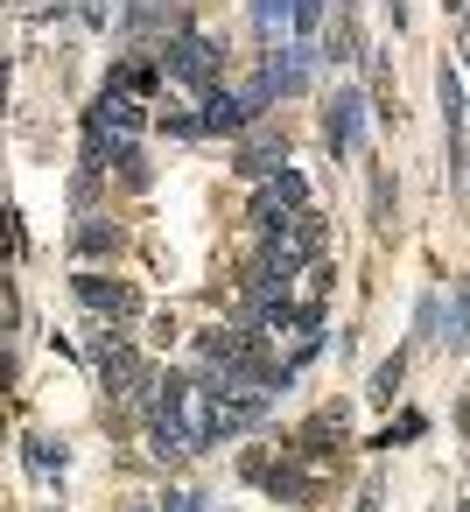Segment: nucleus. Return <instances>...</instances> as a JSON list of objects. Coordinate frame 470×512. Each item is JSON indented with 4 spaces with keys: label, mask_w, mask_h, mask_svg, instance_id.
Listing matches in <instances>:
<instances>
[{
    "label": "nucleus",
    "mask_w": 470,
    "mask_h": 512,
    "mask_svg": "<svg viewBox=\"0 0 470 512\" xmlns=\"http://www.w3.org/2000/svg\"><path fill=\"white\" fill-rule=\"evenodd\" d=\"M162 64H169V78H176V85H190V92H218V43H211V36L176 29V36H169V50H162Z\"/></svg>",
    "instance_id": "1"
},
{
    "label": "nucleus",
    "mask_w": 470,
    "mask_h": 512,
    "mask_svg": "<svg viewBox=\"0 0 470 512\" xmlns=\"http://www.w3.org/2000/svg\"><path fill=\"white\" fill-rule=\"evenodd\" d=\"M99 379H106V393H120V400H148V393H155V372H148V358H141L127 337H99Z\"/></svg>",
    "instance_id": "2"
},
{
    "label": "nucleus",
    "mask_w": 470,
    "mask_h": 512,
    "mask_svg": "<svg viewBox=\"0 0 470 512\" xmlns=\"http://www.w3.org/2000/svg\"><path fill=\"white\" fill-rule=\"evenodd\" d=\"M92 134H99V141H134V134H141V106L113 85V92L92 106Z\"/></svg>",
    "instance_id": "3"
},
{
    "label": "nucleus",
    "mask_w": 470,
    "mask_h": 512,
    "mask_svg": "<svg viewBox=\"0 0 470 512\" xmlns=\"http://www.w3.org/2000/svg\"><path fill=\"white\" fill-rule=\"evenodd\" d=\"M78 302L99 309V316H134V309H141V295H134L127 281H113V274H85V281H78Z\"/></svg>",
    "instance_id": "4"
},
{
    "label": "nucleus",
    "mask_w": 470,
    "mask_h": 512,
    "mask_svg": "<svg viewBox=\"0 0 470 512\" xmlns=\"http://www.w3.org/2000/svg\"><path fill=\"white\" fill-rule=\"evenodd\" d=\"M309 57H316L309 43H288V50H274V57H267V71H260V78L274 85V99H288V92H302V85H309Z\"/></svg>",
    "instance_id": "5"
},
{
    "label": "nucleus",
    "mask_w": 470,
    "mask_h": 512,
    "mask_svg": "<svg viewBox=\"0 0 470 512\" xmlns=\"http://www.w3.org/2000/svg\"><path fill=\"white\" fill-rule=\"evenodd\" d=\"M253 113H246V99L239 92H204V113H197V134H239Z\"/></svg>",
    "instance_id": "6"
},
{
    "label": "nucleus",
    "mask_w": 470,
    "mask_h": 512,
    "mask_svg": "<svg viewBox=\"0 0 470 512\" xmlns=\"http://www.w3.org/2000/svg\"><path fill=\"white\" fill-rule=\"evenodd\" d=\"M358 120H365V99H358V92H337V99H330V120H323V134H330L337 155L358 148Z\"/></svg>",
    "instance_id": "7"
},
{
    "label": "nucleus",
    "mask_w": 470,
    "mask_h": 512,
    "mask_svg": "<svg viewBox=\"0 0 470 512\" xmlns=\"http://www.w3.org/2000/svg\"><path fill=\"white\" fill-rule=\"evenodd\" d=\"M442 113H449V176L463 183V176H470V169H463V85H456L449 71H442Z\"/></svg>",
    "instance_id": "8"
},
{
    "label": "nucleus",
    "mask_w": 470,
    "mask_h": 512,
    "mask_svg": "<svg viewBox=\"0 0 470 512\" xmlns=\"http://www.w3.org/2000/svg\"><path fill=\"white\" fill-rule=\"evenodd\" d=\"M267 162H281V134H253V141L239 148V169H246V176H260Z\"/></svg>",
    "instance_id": "9"
},
{
    "label": "nucleus",
    "mask_w": 470,
    "mask_h": 512,
    "mask_svg": "<svg viewBox=\"0 0 470 512\" xmlns=\"http://www.w3.org/2000/svg\"><path fill=\"white\" fill-rule=\"evenodd\" d=\"M267 197H281L288 211H309V183H302L295 169H274V183H267Z\"/></svg>",
    "instance_id": "10"
},
{
    "label": "nucleus",
    "mask_w": 470,
    "mask_h": 512,
    "mask_svg": "<svg viewBox=\"0 0 470 512\" xmlns=\"http://www.w3.org/2000/svg\"><path fill=\"white\" fill-rule=\"evenodd\" d=\"M78 246H85V253H113V246H120V232H113L106 218H92V225L78 232Z\"/></svg>",
    "instance_id": "11"
},
{
    "label": "nucleus",
    "mask_w": 470,
    "mask_h": 512,
    "mask_svg": "<svg viewBox=\"0 0 470 512\" xmlns=\"http://www.w3.org/2000/svg\"><path fill=\"white\" fill-rule=\"evenodd\" d=\"M442 344H449V351H463V344H470V309H463V302L442 316Z\"/></svg>",
    "instance_id": "12"
},
{
    "label": "nucleus",
    "mask_w": 470,
    "mask_h": 512,
    "mask_svg": "<svg viewBox=\"0 0 470 512\" xmlns=\"http://www.w3.org/2000/svg\"><path fill=\"white\" fill-rule=\"evenodd\" d=\"M400 372H407V358H386V365L372 372V400H393V393H400Z\"/></svg>",
    "instance_id": "13"
}]
</instances>
